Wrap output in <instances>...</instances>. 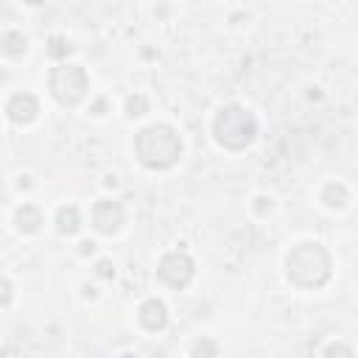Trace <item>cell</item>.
Returning a JSON list of instances; mask_svg holds the SVG:
<instances>
[{
	"label": "cell",
	"instance_id": "8992f818",
	"mask_svg": "<svg viewBox=\"0 0 358 358\" xmlns=\"http://www.w3.org/2000/svg\"><path fill=\"white\" fill-rule=\"evenodd\" d=\"M92 224H95V229L103 232V235L117 232L120 224H123V207H120L117 201H109V199L98 201V204L92 207Z\"/></svg>",
	"mask_w": 358,
	"mask_h": 358
},
{
	"label": "cell",
	"instance_id": "7c38bea8",
	"mask_svg": "<svg viewBox=\"0 0 358 358\" xmlns=\"http://www.w3.org/2000/svg\"><path fill=\"white\" fill-rule=\"evenodd\" d=\"M322 199H324L327 207H341L347 201V190H344V185H327Z\"/></svg>",
	"mask_w": 358,
	"mask_h": 358
},
{
	"label": "cell",
	"instance_id": "30bf717a",
	"mask_svg": "<svg viewBox=\"0 0 358 358\" xmlns=\"http://www.w3.org/2000/svg\"><path fill=\"white\" fill-rule=\"evenodd\" d=\"M39 224H42V213L34 204H22L17 210V229L20 232H36Z\"/></svg>",
	"mask_w": 358,
	"mask_h": 358
},
{
	"label": "cell",
	"instance_id": "3957f363",
	"mask_svg": "<svg viewBox=\"0 0 358 358\" xmlns=\"http://www.w3.org/2000/svg\"><path fill=\"white\" fill-rule=\"evenodd\" d=\"M213 131H215V140L227 148H243L246 143H252L255 131H257V123L252 117V112H246L243 106H224L218 115H215V123H213Z\"/></svg>",
	"mask_w": 358,
	"mask_h": 358
},
{
	"label": "cell",
	"instance_id": "ba28073f",
	"mask_svg": "<svg viewBox=\"0 0 358 358\" xmlns=\"http://www.w3.org/2000/svg\"><path fill=\"white\" fill-rule=\"evenodd\" d=\"M140 324L145 330H162L168 324V310L159 299H148L140 305Z\"/></svg>",
	"mask_w": 358,
	"mask_h": 358
},
{
	"label": "cell",
	"instance_id": "5bb4252c",
	"mask_svg": "<svg viewBox=\"0 0 358 358\" xmlns=\"http://www.w3.org/2000/svg\"><path fill=\"white\" fill-rule=\"evenodd\" d=\"M324 355H327V358H352L350 347H344V344H333V347H327Z\"/></svg>",
	"mask_w": 358,
	"mask_h": 358
},
{
	"label": "cell",
	"instance_id": "4fadbf2b",
	"mask_svg": "<svg viewBox=\"0 0 358 358\" xmlns=\"http://www.w3.org/2000/svg\"><path fill=\"white\" fill-rule=\"evenodd\" d=\"M67 50H70V42H67V39H62V36H50V45H48V56H53V59H62V56H67Z\"/></svg>",
	"mask_w": 358,
	"mask_h": 358
},
{
	"label": "cell",
	"instance_id": "6da1fadb",
	"mask_svg": "<svg viewBox=\"0 0 358 358\" xmlns=\"http://www.w3.org/2000/svg\"><path fill=\"white\" fill-rule=\"evenodd\" d=\"M288 280L299 288H319L330 277V255L322 243H299L291 249L288 260Z\"/></svg>",
	"mask_w": 358,
	"mask_h": 358
},
{
	"label": "cell",
	"instance_id": "2e32d148",
	"mask_svg": "<svg viewBox=\"0 0 358 358\" xmlns=\"http://www.w3.org/2000/svg\"><path fill=\"white\" fill-rule=\"evenodd\" d=\"M98 274H103V277H109V274H112V271H109V263H106V260H101V263H98Z\"/></svg>",
	"mask_w": 358,
	"mask_h": 358
},
{
	"label": "cell",
	"instance_id": "8fae6325",
	"mask_svg": "<svg viewBox=\"0 0 358 358\" xmlns=\"http://www.w3.org/2000/svg\"><path fill=\"white\" fill-rule=\"evenodd\" d=\"M25 50V36L14 34V31H6L3 34V53L6 56H20Z\"/></svg>",
	"mask_w": 358,
	"mask_h": 358
},
{
	"label": "cell",
	"instance_id": "277c9868",
	"mask_svg": "<svg viewBox=\"0 0 358 358\" xmlns=\"http://www.w3.org/2000/svg\"><path fill=\"white\" fill-rule=\"evenodd\" d=\"M50 92L59 103L73 106L87 95V73L78 64H62L50 73Z\"/></svg>",
	"mask_w": 358,
	"mask_h": 358
},
{
	"label": "cell",
	"instance_id": "52a82bcc",
	"mask_svg": "<svg viewBox=\"0 0 358 358\" xmlns=\"http://www.w3.org/2000/svg\"><path fill=\"white\" fill-rule=\"evenodd\" d=\"M6 112H8V117L14 123H31L36 117V112H39V103H36V98L31 92H17V95H11Z\"/></svg>",
	"mask_w": 358,
	"mask_h": 358
},
{
	"label": "cell",
	"instance_id": "9c48e42d",
	"mask_svg": "<svg viewBox=\"0 0 358 358\" xmlns=\"http://www.w3.org/2000/svg\"><path fill=\"white\" fill-rule=\"evenodd\" d=\"M56 227H59L62 235H76L78 227H81L78 210H76L73 204H70V207H59V213H56Z\"/></svg>",
	"mask_w": 358,
	"mask_h": 358
},
{
	"label": "cell",
	"instance_id": "5b68a950",
	"mask_svg": "<svg viewBox=\"0 0 358 358\" xmlns=\"http://www.w3.org/2000/svg\"><path fill=\"white\" fill-rule=\"evenodd\" d=\"M159 280L168 282L171 288H185L193 277V260L185 255V252H168L162 260H159V268H157Z\"/></svg>",
	"mask_w": 358,
	"mask_h": 358
},
{
	"label": "cell",
	"instance_id": "7a4b0ae2",
	"mask_svg": "<svg viewBox=\"0 0 358 358\" xmlns=\"http://www.w3.org/2000/svg\"><path fill=\"white\" fill-rule=\"evenodd\" d=\"M134 151H137L140 162L148 168H171L182 154V140L171 126L154 123L137 134Z\"/></svg>",
	"mask_w": 358,
	"mask_h": 358
},
{
	"label": "cell",
	"instance_id": "9a60e30c",
	"mask_svg": "<svg viewBox=\"0 0 358 358\" xmlns=\"http://www.w3.org/2000/svg\"><path fill=\"white\" fill-rule=\"evenodd\" d=\"M143 109H145V98H131L129 101V115H143Z\"/></svg>",
	"mask_w": 358,
	"mask_h": 358
}]
</instances>
